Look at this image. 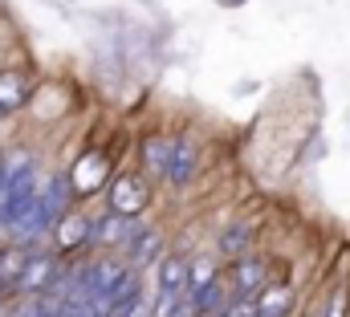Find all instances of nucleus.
I'll return each mask as SVG.
<instances>
[{
	"label": "nucleus",
	"mask_w": 350,
	"mask_h": 317,
	"mask_svg": "<svg viewBox=\"0 0 350 317\" xmlns=\"http://www.w3.org/2000/svg\"><path fill=\"white\" fill-rule=\"evenodd\" d=\"M143 163L147 171H155L159 179H167L172 187H187L200 175V147L191 139H172V135H151L143 143Z\"/></svg>",
	"instance_id": "f257e3e1"
},
{
	"label": "nucleus",
	"mask_w": 350,
	"mask_h": 317,
	"mask_svg": "<svg viewBox=\"0 0 350 317\" xmlns=\"http://www.w3.org/2000/svg\"><path fill=\"white\" fill-rule=\"evenodd\" d=\"M70 199H74V191H70L66 175H49V179L37 187V199H33L25 224L16 228L21 240H37V236H45L49 228H57V220L70 212Z\"/></svg>",
	"instance_id": "f03ea898"
},
{
	"label": "nucleus",
	"mask_w": 350,
	"mask_h": 317,
	"mask_svg": "<svg viewBox=\"0 0 350 317\" xmlns=\"http://www.w3.org/2000/svg\"><path fill=\"white\" fill-rule=\"evenodd\" d=\"M147 204H151V187H147V179H143L139 171H118V175L110 179V204H106L110 216L135 220V216H143Z\"/></svg>",
	"instance_id": "7ed1b4c3"
},
{
	"label": "nucleus",
	"mask_w": 350,
	"mask_h": 317,
	"mask_svg": "<svg viewBox=\"0 0 350 317\" xmlns=\"http://www.w3.org/2000/svg\"><path fill=\"white\" fill-rule=\"evenodd\" d=\"M57 277H62V273H57V256H45V252L25 256L21 273L12 277V293H29V297H37V293H45V289H53Z\"/></svg>",
	"instance_id": "20e7f679"
},
{
	"label": "nucleus",
	"mask_w": 350,
	"mask_h": 317,
	"mask_svg": "<svg viewBox=\"0 0 350 317\" xmlns=\"http://www.w3.org/2000/svg\"><path fill=\"white\" fill-rule=\"evenodd\" d=\"M269 285V260L265 256H241L232 268V285H228V305L237 301H253Z\"/></svg>",
	"instance_id": "39448f33"
},
{
	"label": "nucleus",
	"mask_w": 350,
	"mask_h": 317,
	"mask_svg": "<svg viewBox=\"0 0 350 317\" xmlns=\"http://www.w3.org/2000/svg\"><path fill=\"white\" fill-rule=\"evenodd\" d=\"M106 179H110V155L106 151H86L70 167V175H66V183H70L74 195H94Z\"/></svg>",
	"instance_id": "423d86ee"
},
{
	"label": "nucleus",
	"mask_w": 350,
	"mask_h": 317,
	"mask_svg": "<svg viewBox=\"0 0 350 317\" xmlns=\"http://www.w3.org/2000/svg\"><path fill=\"white\" fill-rule=\"evenodd\" d=\"M293 314V285L277 281V285H265L253 301V317H289Z\"/></svg>",
	"instance_id": "0eeeda50"
},
{
	"label": "nucleus",
	"mask_w": 350,
	"mask_h": 317,
	"mask_svg": "<svg viewBox=\"0 0 350 317\" xmlns=\"http://www.w3.org/2000/svg\"><path fill=\"white\" fill-rule=\"evenodd\" d=\"M135 228H131V220H118V216H98V220H90V240L86 244H98V248H122L126 236H131Z\"/></svg>",
	"instance_id": "6e6552de"
},
{
	"label": "nucleus",
	"mask_w": 350,
	"mask_h": 317,
	"mask_svg": "<svg viewBox=\"0 0 350 317\" xmlns=\"http://www.w3.org/2000/svg\"><path fill=\"white\" fill-rule=\"evenodd\" d=\"M29 102V74L25 70H0V114H12Z\"/></svg>",
	"instance_id": "1a4fd4ad"
},
{
	"label": "nucleus",
	"mask_w": 350,
	"mask_h": 317,
	"mask_svg": "<svg viewBox=\"0 0 350 317\" xmlns=\"http://www.w3.org/2000/svg\"><path fill=\"white\" fill-rule=\"evenodd\" d=\"M57 244H62V252H70V248H86L90 240V220L86 216H78V212H66L62 220H57Z\"/></svg>",
	"instance_id": "9d476101"
},
{
	"label": "nucleus",
	"mask_w": 350,
	"mask_h": 317,
	"mask_svg": "<svg viewBox=\"0 0 350 317\" xmlns=\"http://www.w3.org/2000/svg\"><path fill=\"white\" fill-rule=\"evenodd\" d=\"M253 236H257V224H249V220H245V224H228L224 236H220V252L232 256V260H241V256H249Z\"/></svg>",
	"instance_id": "9b49d317"
},
{
	"label": "nucleus",
	"mask_w": 350,
	"mask_h": 317,
	"mask_svg": "<svg viewBox=\"0 0 350 317\" xmlns=\"http://www.w3.org/2000/svg\"><path fill=\"white\" fill-rule=\"evenodd\" d=\"M122 248H126V256H131V264H151V260L159 256V232H155V228H143V232H131Z\"/></svg>",
	"instance_id": "f8f14e48"
},
{
	"label": "nucleus",
	"mask_w": 350,
	"mask_h": 317,
	"mask_svg": "<svg viewBox=\"0 0 350 317\" xmlns=\"http://www.w3.org/2000/svg\"><path fill=\"white\" fill-rule=\"evenodd\" d=\"M159 293H187V260L167 256L159 264Z\"/></svg>",
	"instance_id": "ddd939ff"
},
{
	"label": "nucleus",
	"mask_w": 350,
	"mask_h": 317,
	"mask_svg": "<svg viewBox=\"0 0 350 317\" xmlns=\"http://www.w3.org/2000/svg\"><path fill=\"white\" fill-rule=\"evenodd\" d=\"M212 281H220V268H216V260L200 256L196 264H187V297H191V293H200V289H208Z\"/></svg>",
	"instance_id": "4468645a"
},
{
	"label": "nucleus",
	"mask_w": 350,
	"mask_h": 317,
	"mask_svg": "<svg viewBox=\"0 0 350 317\" xmlns=\"http://www.w3.org/2000/svg\"><path fill=\"white\" fill-rule=\"evenodd\" d=\"M187 301V293H159L155 305H151V317H175V309Z\"/></svg>",
	"instance_id": "2eb2a0df"
}]
</instances>
